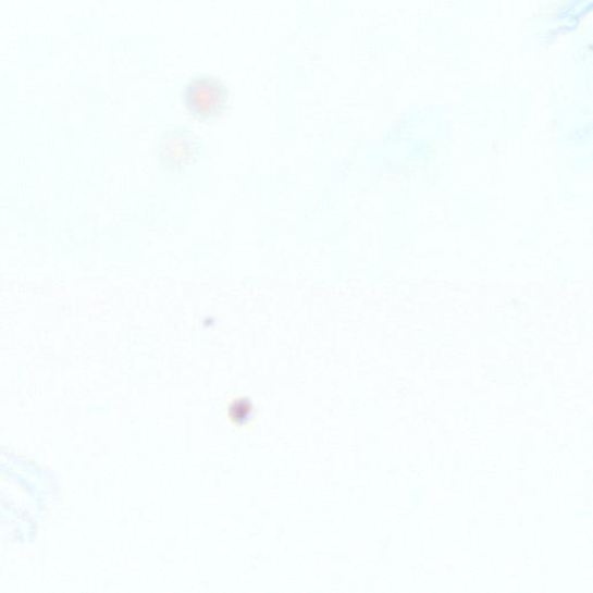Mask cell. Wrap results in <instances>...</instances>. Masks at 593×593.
Returning <instances> with one entry per match:
<instances>
[{
  "label": "cell",
  "mask_w": 593,
  "mask_h": 593,
  "mask_svg": "<svg viewBox=\"0 0 593 593\" xmlns=\"http://www.w3.org/2000/svg\"><path fill=\"white\" fill-rule=\"evenodd\" d=\"M228 91L218 78L201 76L194 78L185 91V102L196 118L211 119L219 116L226 107Z\"/></svg>",
  "instance_id": "6da1fadb"
}]
</instances>
